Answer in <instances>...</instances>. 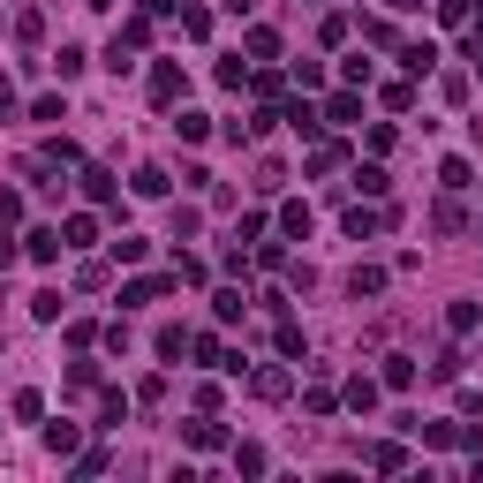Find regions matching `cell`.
I'll list each match as a JSON object with an SVG mask.
<instances>
[{"label": "cell", "mask_w": 483, "mask_h": 483, "mask_svg": "<svg viewBox=\"0 0 483 483\" xmlns=\"http://www.w3.org/2000/svg\"><path fill=\"white\" fill-rule=\"evenodd\" d=\"M181 91H189V76L174 69V60H159V69H152V98H159V107H174Z\"/></svg>", "instance_id": "1"}, {"label": "cell", "mask_w": 483, "mask_h": 483, "mask_svg": "<svg viewBox=\"0 0 483 483\" xmlns=\"http://www.w3.org/2000/svg\"><path fill=\"white\" fill-rule=\"evenodd\" d=\"M60 242H69V249H91V242H98V219H91V212H69V227H60Z\"/></svg>", "instance_id": "2"}, {"label": "cell", "mask_w": 483, "mask_h": 483, "mask_svg": "<svg viewBox=\"0 0 483 483\" xmlns=\"http://www.w3.org/2000/svg\"><path fill=\"white\" fill-rule=\"evenodd\" d=\"M166 287H181V280H129V287H121V302H129V310H144V302H159Z\"/></svg>", "instance_id": "3"}, {"label": "cell", "mask_w": 483, "mask_h": 483, "mask_svg": "<svg viewBox=\"0 0 483 483\" xmlns=\"http://www.w3.org/2000/svg\"><path fill=\"white\" fill-rule=\"evenodd\" d=\"M249 393L257 401H287V370H249Z\"/></svg>", "instance_id": "4"}, {"label": "cell", "mask_w": 483, "mask_h": 483, "mask_svg": "<svg viewBox=\"0 0 483 483\" xmlns=\"http://www.w3.org/2000/svg\"><path fill=\"white\" fill-rule=\"evenodd\" d=\"M60 249H69V242H60V227H31V257H38V265H53Z\"/></svg>", "instance_id": "5"}, {"label": "cell", "mask_w": 483, "mask_h": 483, "mask_svg": "<svg viewBox=\"0 0 483 483\" xmlns=\"http://www.w3.org/2000/svg\"><path fill=\"white\" fill-rule=\"evenodd\" d=\"M242 310H249V295H242V287H219V295H212V318H219V325H235Z\"/></svg>", "instance_id": "6"}, {"label": "cell", "mask_w": 483, "mask_h": 483, "mask_svg": "<svg viewBox=\"0 0 483 483\" xmlns=\"http://www.w3.org/2000/svg\"><path fill=\"white\" fill-rule=\"evenodd\" d=\"M401 69L408 76H431L438 69V46H431V38H423V46H401Z\"/></svg>", "instance_id": "7"}, {"label": "cell", "mask_w": 483, "mask_h": 483, "mask_svg": "<svg viewBox=\"0 0 483 483\" xmlns=\"http://www.w3.org/2000/svg\"><path fill=\"white\" fill-rule=\"evenodd\" d=\"M377 287H385V272H377V265H355V272H348V295H355V302L377 295Z\"/></svg>", "instance_id": "8"}, {"label": "cell", "mask_w": 483, "mask_h": 483, "mask_svg": "<svg viewBox=\"0 0 483 483\" xmlns=\"http://www.w3.org/2000/svg\"><path fill=\"white\" fill-rule=\"evenodd\" d=\"M363 460H370V469H408V446H393V438H377V446H370Z\"/></svg>", "instance_id": "9"}, {"label": "cell", "mask_w": 483, "mask_h": 483, "mask_svg": "<svg viewBox=\"0 0 483 483\" xmlns=\"http://www.w3.org/2000/svg\"><path fill=\"white\" fill-rule=\"evenodd\" d=\"M385 385H393V393L415 385V355H385Z\"/></svg>", "instance_id": "10"}, {"label": "cell", "mask_w": 483, "mask_h": 483, "mask_svg": "<svg viewBox=\"0 0 483 483\" xmlns=\"http://www.w3.org/2000/svg\"><path fill=\"white\" fill-rule=\"evenodd\" d=\"M181 438H189V446H197V453H219V446H227V431H219V423H189Z\"/></svg>", "instance_id": "11"}, {"label": "cell", "mask_w": 483, "mask_h": 483, "mask_svg": "<svg viewBox=\"0 0 483 483\" xmlns=\"http://www.w3.org/2000/svg\"><path fill=\"white\" fill-rule=\"evenodd\" d=\"M76 446H83L76 423H46V453H76Z\"/></svg>", "instance_id": "12"}, {"label": "cell", "mask_w": 483, "mask_h": 483, "mask_svg": "<svg viewBox=\"0 0 483 483\" xmlns=\"http://www.w3.org/2000/svg\"><path fill=\"white\" fill-rule=\"evenodd\" d=\"M83 197H91V204L114 197V174H107V166H83Z\"/></svg>", "instance_id": "13"}, {"label": "cell", "mask_w": 483, "mask_h": 483, "mask_svg": "<svg viewBox=\"0 0 483 483\" xmlns=\"http://www.w3.org/2000/svg\"><path fill=\"white\" fill-rule=\"evenodd\" d=\"M348 408H355V415L377 408V385H370V377H348Z\"/></svg>", "instance_id": "14"}, {"label": "cell", "mask_w": 483, "mask_h": 483, "mask_svg": "<svg viewBox=\"0 0 483 483\" xmlns=\"http://www.w3.org/2000/svg\"><path fill=\"white\" fill-rule=\"evenodd\" d=\"M355 114H363V98H355V91H340V98L325 107V121H340V129H355Z\"/></svg>", "instance_id": "15"}, {"label": "cell", "mask_w": 483, "mask_h": 483, "mask_svg": "<svg viewBox=\"0 0 483 483\" xmlns=\"http://www.w3.org/2000/svg\"><path fill=\"white\" fill-rule=\"evenodd\" d=\"M438 181H446L453 197H460V189H476V174H469V159H446V166H438Z\"/></svg>", "instance_id": "16"}, {"label": "cell", "mask_w": 483, "mask_h": 483, "mask_svg": "<svg viewBox=\"0 0 483 483\" xmlns=\"http://www.w3.org/2000/svg\"><path fill=\"white\" fill-rule=\"evenodd\" d=\"M174 136H181V144H204V136H212V121H204V114H181Z\"/></svg>", "instance_id": "17"}, {"label": "cell", "mask_w": 483, "mask_h": 483, "mask_svg": "<svg viewBox=\"0 0 483 483\" xmlns=\"http://www.w3.org/2000/svg\"><path fill=\"white\" fill-rule=\"evenodd\" d=\"M280 121H287V129H295V136H318V121H325V114H310V107H287Z\"/></svg>", "instance_id": "18"}, {"label": "cell", "mask_w": 483, "mask_h": 483, "mask_svg": "<svg viewBox=\"0 0 483 483\" xmlns=\"http://www.w3.org/2000/svg\"><path fill=\"white\" fill-rule=\"evenodd\" d=\"M355 189H363V197H385V166H355Z\"/></svg>", "instance_id": "19"}, {"label": "cell", "mask_w": 483, "mask_h": 483, "mask_svg": "<svg viewBox=\"0 0 483 483\" xmlns=\"http://www.w3.org/2000/svg\"><path fill=\"white\" fill-rule=\"evenodd\" d=\"M348 152H340V144H318V152H310V174H332V166H340Z\"/></svg>", "instance_id": "20"}, {"label": "cell", "mask_w": 483, "mask_h": 483, "mask_svg": "<svg viewBox=\"0 0 483 483\" xmlns=\"http://www.w3.org/2000/svg\"><path fill=\"white\" fill-rule=\"evenodd\" d=\"M280 53V31H249V60H272Z\"/></svg>", "instance_id": "21"}, {"label": "cell", "mask_w": 483, "mask_h": 483, "mask_svg": "<svg viewBox=\"0 0 483 483\" xmlns=\"http://www.w3.org/2000/svg\"><path fill=\"white\" fill-rule=\"evenodd\" d=\"M136 197H166V174H159V166H136Z\"/></svg>", "instance_id": "22"}, {"label": "cell", "mask_w": 483, "mask_h": 483, "mask_svg": "<svg viewBox=\"0 0 483 483\" xmlns=\"http://www.w3.org/2000/svg\"><path fill=\"white\" fill-rule=\"evenodd\" d=\"M219 83H227V91H242V83H249V60H242V53L219 60Z\"/></svg>", "instance_id": "23"}, {"label": "cell", "mask_w": 483, "mask_h": 483, "mask_svg": "<svg viewBox=\"0 0 483 483\" xmlns=\"http://www.w3.org/2000/svg\"><path fill=\"white\" fill-rule=\"evenodd\" d=\"M377 227H385V219H377V212H348V235H355V242H370Z\"/></svg>", "instance_id": "24"}, {"label": "cell", "mask_w": 483, "mask_h": 483, "mask_svg": "<svg viewBox=\"0 0 483 483\" xmlns=\"http://www.w3.org/2000/svg\"><path fill=\"white\" fill-rule=\"evenodd\" d=\"M60 310H69V302H60V295H53V287H46V295H31V318H46V325H53V318H60Z\"/></svg>", "instance_id": "25"}, {"label": "cell", "mask_w": 483, "mask_h": 483, "mask_svg": "<svg viewBox=\"0 0 483 483\" xmlns=\"http://www.w3.org/2000/svg\"><path fill=\"white\" fill-rule=\"evenodd\" d=\"M476 318H483L476 302H453V310H446V325H453V332H476Z\"/></svg>", "instance_id": "26"}, {"label": "cell", "mask_w": 483, "mask_h": 483, "mask_svg": "<svg viewBox=\"0 0 483 483\" xmlns=\"http://www.w3.org/2000/svg\"><path fill=\"white\" fill-rule=\"evenodd\" d=\"M438 23H469V0H438Z\"/></svg>", "instance_id": "27"}, {"label": "cell", "mask_w": 483, "mask_h": 483, "mask_svg": "<svg viewBox=\"0 0 483 483\" xmlns=\"http://www.w3.org/2000/svg\"><path fill=\"white\" fill-rule=\"evenodd\" d=\"M8 219H23V197H15V189H0V227Z\"/></svg>", "instance_id": "28"}, {"label": "cell", "mask_w": 483, "mask_h": 483, "mask_svg": "<svg viewBox=\"0 0 483 483\" xmlns=\"http://www.w3.org/2000/svg\"><path fill=\"white\" fill-rule=\"evenodd\" d=\"M8 114H15V83L0 76V121H8Z\"/></svg>", "instance_id": "29"}, {"label": "cell", "mask_w": 483, "mask_h": 483, "mask_svg": "<svg viewBox=\"0 0 483 483\" xmlns=\"http://www.w3.org/2000/svg\"><path fill=\"white\" fill-rule=\"evenodd\" d=\"M8 265H15V242H8V235H0V272H8Z\"/></svg>", "instance_id": "30"}, {"label": "cell", "mask_w": 483, "mask_h": 483, "mask_svg": "<svg viewBox=\"0 0 483 483\" xmlns=\"http://www.w3.org/2000/svg\"><path fill=\"white\" fill-rule=\"evenodd\" d=\"M385 8H415V0H385Z\"/></svg>", "instance_id": "31"}, {"label": "cell", "mask_w": 483, "mask_h": 483, "mask_svg": "<svg viewBox=\"0 0 483 483\" xmlns=\"http://www.w3.org/2000/svg\"><path fill=\"white\" fill-rule=\"evenodd\" d=\"M476 60H483V53H476Z\"/></svg>", "instance_id": "32"}]
</instances>
